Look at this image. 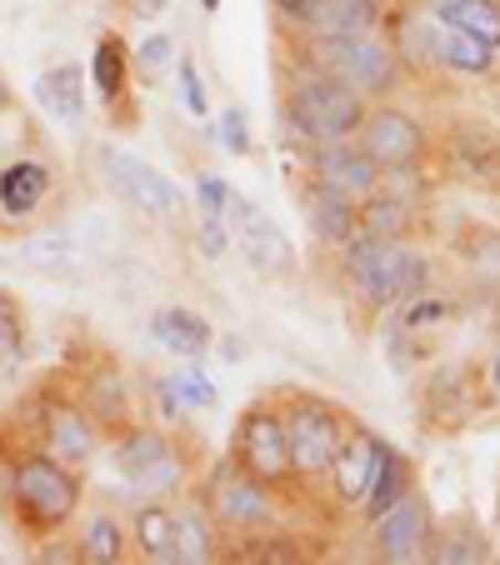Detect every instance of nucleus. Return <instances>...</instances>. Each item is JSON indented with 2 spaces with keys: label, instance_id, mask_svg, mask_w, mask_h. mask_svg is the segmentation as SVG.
Here are the masks:
<instances>
[{
  "label": "nucleus",
  "instance_id": "11",
  "mask_svg": "<svg viewBox=\"0 0 500 565\" xmlns=\"http://www.w3.org/2000/svg\"><path fill=\"white\" fill-rule=\"evenodd\" d=\"M375 551H381V561H395V565L421 561V555L430 551V505H426V495L405 491L391 511L375 515Z\"/></svg>",
  "mask_w": 500,
  "mask_h": 565
},
{
  "label": "nucleus",
  "instance_id": "41",
  "mask_svg": "<svg viewBox=\"0 0 500 565\" xmlns=\"http://www.w3.org/2000/svg\"><path fill=\"white\" fill-rule=\"evenodd\" d=\"M470 260L480 270H500V235H480V246L470 250Z\"/></svg>",
  "mask_w": 500,
  "mask_h": 565
},
{
  "label": "nucleus",
  "instance_id": "32",
  "mask_svg": "<svg viewBox=\"0 0 500 565\" xmlns=\"http://www.w3.org/2000/svg\"><path fill=\"white\" fill-rule=\"evenodd\" d=\"M175 476H181V460H175V456H160L156 466H146L136 480H130V486H136V491H146V495H166L175 486Z\"/></svg>",
  "mask_w": 500,
  "mask_h": 565
},
{
  "label": "nucleus",
  "instance_id": "12",
  "mask_svg": "<svg viewBox=\"0 0 500 565\" xmlns=\"http://www.w3.org/2000/svg\"><path fill=\"white\" fill-rule=\"evenodd\" d=\"M310 181L351 195V201H365L381 185V166L355 140H330V146H310Z\"/></svg>",
  "mask_w": 500,
  "mask_h": 565
},
{
  "label": "nucleus",
  "instance_id": "13",
  "mask_svg": "<svg viewBox=\"0 0 500 565\" xmlns=\"http://www.w3.org/2000/svg\"><path fill=\"white\" fill-rule=\"evenodd\" d=\"M375 460H381V436L371 430H345V446L330 466V491L341 505H361L365 491H371V476H375Z\"/></svg>",
  "mask_w": 500,
  "mask_h": 565
},
{
  "label": "nucleus",
  "instance_id": "38",
  "mask_svg": "<svg viewBox=\"0 0 500 565\" xmlns=\"http://www.w3.org/2000/svg\"><path fill=\"white\" fill-rule=\"evenodd\" d=\"M221 146L231 150V156H245V150H251V130H245L241 110H225L221 116Z\"/></svg>",
  "mask_w": 500,
  "mask_h": 565
},
{
  "label": "nucleus",
  "instance_id": "36",
  "mask_svg": "<svg viewBox=\"0 0 500 565\" xmlns=\"http://www.w3.org/2000/svg\"><path fill=\"white\" fill-rule=\"evenodd\" d=\"M181 100H185V110L191 116H205V90H201V71H195V61L191 55H181Z\"/></svg>",
  "mask_w": 500,
  "mask_h": 565
},
{
  "label": "nucleus",
  "instance_id": "4",
  "mask_svg": "<svg viewBox=\"0 0 500 565\" xmlns=\"http://www.w3.org/2000/svg\"><path fill=\"white\" fill-rule=\"evenodd\" d=\"M286 120L300 130L306 146H330V140H355L365 120V96H355L345 81L326 71H310L300 75L290 86V100H286Z\"/></svg>",
  "mask_w": 500,
  "mask_h": 565
},
{
  "label": "nucleus",
  "instance_id": "27",
  "mask_svg": "<svg viewBox=\"0 0 500 565\" xmlns=\"http://www.w3.org/2000/svg\"><path fill=\"white\" fill-rule=\"evenodd\" d=\"M160 456H171V440L160 436V430H150V426H136V430H126L120 436V446H116V470L126 480H136L146 466H156Z\"/></svg>",
  "mask_w": 500,
  "mask_h": 565
},
{
  "label": "nucleus",
  "instance_id": "37",
  "mask_svg": "<svg viewBox=\"0 0 500 565\" xmlns=\"http://www.w3.org/2000/svg\"><path fill=\"white\" fill-rule=\"evenodd\" d=\"M195 195H201V211H211V215H225V205H231V185L221 181V175H201L195 181Z\"/></svg>",
  "mask_w": 500,
  "mask_h": 565
},
{
  "label": "nucleus",
  "instance_id": "6",
  "mask_svg": "<svg viewBox=\"0 0 500 565\" xmlns=\"http://www.w3.org/2000/svg\"><path fill=\"white\" fill-rule=\"evenodd\" d=\"M96 175L106 181L110 195H120L126 205H136V211H146V215H175L185 201L171 175H160L156 166H146L140 156H130V150H120V146L96 150Z\"/></svg>",
  "mask_w": 500,
  "mask_h": 565
},
{
  "label": "nucleus",
  "instance_id": "20",
  "mask_svg": "<svg viewBox=\"0 0 500 565\" xmlns=\"http://www.w3.org/2000/svg\"><path fill=\"white\" fill-rule=\"evenodd\" d=\"M430 15H436V25L470 31L490 51H500V0H430Z\"/></svg>",
  "mask_w": 500,
  "mask_h": 565
},
{
  "label": "nucleus",
  "instance_id": "7",
  "mask_svg": "<svg viewBox=\"0 0 500 565\" xmlns=\"http://www.w3.org/2000/svg\"><path fill=\"white\" fill-rule=\"evenodd\" d=\"M355 146H361L381 171H415V166L426 160L430 140L415 116H405V110H395V106H375V110H365L361 130H355Z\"/></svg>",
  "mask_w": 500,
  "mask_h": 565
},
{
  "label": "nucleus",
  "instance_id": "44",
  "mask_svg": "<svg viewBox=\"0 0 500 565\" xmlns=\"http://www.w3.org/2000/svg\"><path fill=\"white\" fill-rule=\"evenodd\" d=\"M490 385H496V395H500V345H496V355H490Z\"/></svg>",
  "mask_w": 500,
  "mask_h": 565
},
{
  "label": "nucleus",
  "instance_id": "40",
  "mask_svg": "<svg viewBox=\"0 0 500 565\" xmlns=\"http://www.w3.org/2000/svg\"><path fill=\"white\" fill-rule=\"evenodd\" d=\"M166 61H171V35H150V41L140 45V65L156 71V65H166Z\"/></svg>",
  "mask_w": 500,
  "mask_h": 565
},
{
  "label": "nucleus",
  "instance_id": "14",
  "mask_svg": "<svg viewBox=\"0 0 500 565\" xmlns=\"http://www.w3.org/2000/svg\"><path fill=\"white\" fill-rule=\"evenodd\" d=\"M45 450L61 456L65 466H86V460L96 456V426L75 406L51 401V406H45Z\"/></svg>",
  "mask_w": 500,
  "mask_h": 565
},
{
  "label": "nucleus",
  "instance_id": "2",
  "mask_svg": "<svg viewBox=\"0 0 500 565\" xmlns=\"http://www.w3.org/2000/svg\"><path fill=\"white\" fill-rule=\"evenodd\" d=\"M6 501H11L15 525H21L25 535H35V541H45V535L65 531L71 515L81 511V476H75V466H65L61 456L35 450V456L15 460Z\"/></svg>",
  "mask_w": 500,
  "mask_h": 565
},
{
  "label": "nucleus",
  "instance_id": "9",
  "mask_svg": "<svg viewBox=\"0 0 500 565\" xmlns=\"http://www.w3.org/2000/svg\"><path fill=\"white\" fill-rule=\"evenodd\" d=\"M235 466H241L245 476L266 480V486H280V480H290L286 420H280L276 411H266V406L245 411L241 430H235Z\"/></svg>",
  "mask_w": 500,
  "mask_h": 565
},
{
  "label": "nucleus",
  "instance_id": "23",
  "mask_svg": "<svg viewBox=\"0 0 500 565\" xmlns=\"http://www.w3.org/2000/svg\"><path fill=\"white\" fill-rule=\"evenodd\" d=\"M411 221H415V211L405 205V195H391V191H381V185H375L365 201H355V225H361L365 235H395V241H401V235L411 231Z\"/></svg>",
  "mask_w": 500,
  "mask_h": 565
},
{
  "label": "nucleus",
  "instance_id": "29",
  "mask_svg": "<svg viewBox=\"0 0 500 565\" xmlns=\"http://www.w3.org/2000/svg\"><path fill=\"white\" fill-rule=\"evenodd\" d=\"M81 561L91 565H116L120 555H126V535H120V525L110 521V515H91L86 521V535H81Z\"/></svg>",
  "mask_w": 500,
  "mask_h": 565
},
{
  "label": "nucleus",
  "instance_id": "45",
  "mask_svg": "<svg viewBox=\"0 0 500 565\" xmlns=\"http://www.w3.org/2000/svg\"><path fill=\"white\" fill-rule=\"evenodd\" d=\"M201 11H221V0H201Z\"/></svg>",
  "mask_w": 500,
  "mask_h": 565
},
{
  "label": "nucleus",
  "instance_id": "34",
  "mask_svg": "<svg viewBox=\"0 0 500 565\" xmlns=\"http://www.w3.org/2000/svg\"><path fill=\"white\" fill-rule=\"evenodd\" d=\"M426 555H430V561H440V565H456V561H486V545L456 531V535H446L440 545H430Z\"/></svg>",
  "mask_w": 500,
  "mask_h": 565
},
{
  "label": "nucleus",
  "instance_id": "17",
  "mask_svg": "<svg viewBox=\"0 0 500 565\" xmlns=\"http://www.w3.org/2000/svg\"><path fill=\"white\" fill-rule=\"evenodd\" d=\"M306 211H310V231L326 241V246H345L361 225H355V201L341 191H330V185L310 181L306 191Z\"/></svg>",
  "mask_w": 500,
  "mask_h": 565
},
{
  "label": "nucleus",
  "instance_id": "26",
  "mask_svg": "<svg viewBox=\"0 0 500 565\" xmlns=\"http://www.w3.org/2000/svg\"><path fill=\"white\" fill-rule=\"evenodd\" d=\"M126 81H130V71H126V45H120L116 35H100L96 55H91V86L100 90V100H110V106H116V100L126 96Z\"/></svg>",
  "mask_w": 500,
  "mask_h": 565
},
{
  "label": "nucleus",
  "instance_id": "10",
  "mask_svg": "<svg viewBox=\"0 0 500 565\" xmlns=\"http://www.w3.org/2000/svg\"><path fill=\"white\" fill-rule=\"evenodd\" d=\"M225 215H231L235 246L245 250V260H251L260 276H286V270L296 266V250H290L286 231H280V225L270 221L260 205H251V201H241V195H231Z\"/></svg>",
  "mask_w": 500,
  "mask_h": 565
},
{
  "label": "nucleus",
  "instance_id": "30",
  "mask_svg": "<svg viewBox=\"0 0 500 565\" xmlns=\"http://www.w3.org/2000/svg\"><path fill=\"white\" fill-rule=\"evenodd\" d=\"M25 355V316L11 290H0V365Z\"/></svg>",
  "mask_w": 500,
  "mask_h": 565
},
{
  "label": "nucleus",
  "instance_id": "21",
  "mask_svg": "<svg viewBox=\"0 0 500 565\" xmlns=\"http://www.w3.org/2000/svg\"><path fill=\"white\" fill-rule=\"evenodd\" d=\"M436 65L450 75H486L496 65V51L486 41H476L470 31L456 25H436Z\"/></svg>",
  "mask_w": 500,
  "mask_h": 565
},
{
  "label": "nucleus",
  "instance_id": "19",
  "mask_svg": "<svg viewBox=\"0 0 500 565\" xmlns=\"http://www.w3.org/2000/svg\"><path fill=\"white\" fill-rule=\"evenodd\" d=\"M35 96H41V106L51 110L61 126H81L86 120V81H81V65H55V71H45L41 81H35Z\"/></svg>",
  "mask_w": 500,
  "mask_h": 565
},
{
  "label": "nucleus",
  "instance_id": "33",
  "mask_svg": "<svg viewBox=\"0 0 500 565\" xmlns=\"http://www.w3.org/2000/svg\"><path fill=\"white\" fill-rule=\"evenodd\" d=\"M195 246H201V256H211V260L231 250V225H225V215L201 211V231H195Z\"/></svg>",
  "mask_w": 500,
  "mask_h": 565
},
{
  "label": "nucleus",
  "instance_id": "1",
  "mask_svg": "<svg viewBox=\"0 0 500 565\" xmlns=\"http://www.w3.org/2000/svg\"><path fill=\"white\" fill-rule=\"evenodd\" d=\"M341 266L351 276V286L361 290V300L371 310L405 306L411 296H421L430 280V256L405 246L395 235H365L355 231L341 246Z\"/></svg>",
  "mask_w": 500,
  "mask_h": 565
},
{
  "label": "nucleus",
  "instance_id": "31",
  "mask_svg": "<svg viewBox=\"0 0 500 565\" xmlns=\"http://www.w3.org/2000/svg\"><path fill=\"white\" fill-rule=\"evenodd\" d=\"M450 316V306L446 300H436V296H426V290H421V296H411L405 300V316H401V326L405 331H426V326H440V320Z\"/></svg>",
  "mask_w": 500,
  "mask_h": 565
},
{
  "label": "nucleus",
  "instance_id": "35",
  "mask_svg": "<svg viewBox=\"0 0 500 565\" xmlns=\"http://www.w3.org/2000/svg\"><path fill=\"white\" fill-rule=\"evenodd\" d=\"M171 381H175V395H181L185 411H201V406H211L215 401V385L205 381L201 371H181V375H171Z\"/></svg>",
  "mask_w": 500,
  "mask_h": 565
},
{
  "label": "nucleus",
  "instance_id": "22",
  "mask_svg": "<svg viewBox=\"0 0 500 565\" xmlns=\"http://www.w3.org/2000/svg\"><path fill=\"white\" fill-rule=\"evenodd\" d=\"M411 491V466H405V456L395 446H385L381 440V460H375V476H371V491H365V521H375V515H385L401 495Z\"/></svg>",
  "mask_w": 500,
  "mask_h": 565
},
{
  "label": "nucleus",
  "instance_id": "28",
  "mask_svg": "<svg viewBox=\"0 0 500 565\" xmlns=\"http://www.w3.org/2000/svg\"><path fill=\"white\" fill-rule=\"evenodd\" d=\"M401 35H391V51L401 71H430L436 65V25L430 21H401Z\"/></svg>",
  "mask_w": 500,
  "mask_h": 565
},
{
  "label": "nucleus",
  "instance_id": "24",
  "mask_svg": "<svg viewBox=\"0 0 500 565\" xmlns=\"http://www.w3.org/2000/svg\"><path fill=\"white\" fill-rule=\"evenodd\" d=\"M175 555L191 565L215 561V521L205 505H181L175 511Z\"/></svg>",
  "mask_w": 500,
  "mask_h": 565
},
{
  "label": "nucleus",
  "instance_id": "25",
  "mask_svg": "<svg viewBox=\"0 0 500 565\" xmlns=\"http://www.w3.org/2000/svg\"><path fill=\"white\" fill-rule=\"evenodd\" d=\"M136 541H140V555L150 561H181L175 555V511L160 501H146L136 511Z\"/></svg>",
  "mask_w": 500,
  "mask_h": 565
},
{
  "label": "nucleus",
  "instance_id": "43",
  "mask_svg": "<svg viewBox=\"0 0 500 565\" xmlns=\"http://www.w3.org/2000/svg\"><path fill=\"white\" fill-rule=\"evenodd\" d=\"M11 106H15V90H11V81L0 75V116H11Z\"/></svg>",
  "mask_w": 500,
  "mask_h": 565
},
{
  "label": "nucleus",
  "instance_id": "16",
  "mask_svg": "<svg viewBox=\"0 0 500 565\" xmlns=\"http://www.w3.org/2000/svg\"><path fill=\"white\" fill-rule=\"evenodd\" d=\"M150 335L166 355H181V361H201L211 351V326L195 310H156L150 316Z\"/></svg>",
  "mask_w": 500,
  "mask_h": 565
},
{
  "label": "nucleus",
  "instance_id": "3",
  "mask_svg": "<svg viewBox=\"0 0 500 565\" xmlns=\"http://www.w3.org/2000/svg\"><path fill=\"white\" fill-rule=\"evenodd\" d=\"M306 65L326 71L365 100H385L401 90V61H395L391 41L375 31L365 35H306Z\"/></svg>",
  "mask_w": 500,
  "mask_h": 565
},
{
  "label": "nucleus",
  "instance_id": "18",
  "mask_svg": "<svg viewBox=\"0 0 500 565\" xmlns=\"http://www.w3.org/2000/svg\"><path fill=\"white\" fill-rule=\"evenodd\" d=\"M381 31V0H316L306 35H365Z\"/></svg>",
  "mask_w": 500,
  "mask_h": 565
},
{
  "label": "nucleus",
  "instance_id": "15",
  "mask_svg": "<svg viewBox=\"0 0 500 565\" xmlns=\"http://www.w3.org/2000/svg\"><path fill=\"white\" fill-rule=\"evenodd\" d=\"M45 195H51V171H45L41 160H11L0 171V211L11 215V221H31L45 205Z\"/></svg>",
  "mask_w": 500,
  "mask_h": 565
},
{
  "label": "nucleus",
  "instance_id": "5",
  "mask_svg": "<svg viewBox=\"0 0 500 565\" xmlns=\"http://www.w3.org/2000/svg\"><path fill=\"white\" fill-rule=\"evenodd\" d=\"M286 450H290V476L300 480H326L336 456L345 446V416L320 395H296L286 406Z\"/></svg>",
  "mask_w": 500,
  "mask_h": 565
},
{
  "label": "nucleus",
  "instance_id": "39",
  "mask_svg": "<svg viewBox=\"0 0 500 565\" xmlns=\"http://www.w3.org/2000/svg\"><path fill=\"white\" fill-rule=\"evenodd\" d=\"M270 6H276V15L286 25H296V31H306L310 11H316V0H270Z\"/></svg>",
  "mask_w": 500,
  "mask_h": 565
},
{
  "label": "nucleus",
  "instance_id": "8",
  "mask_svg": "<svg viewBox=\"0 0 500 565\" xmlns=\"http://www.w3.org/2000/svg\"><path fill=\"white\" fill-rule=\"evenodd\" d=\"M205 511L215 525L225 531H266L276 521V501H270V486L256 476H245L241 466H221L205 491Z\"/></svg>",
  "mask_w": 500,
  "mask_h": 565
},
{
  "label": "nucleus",
  "instance_id": "42",
  "mask_svg": "<svg viewBox=\"0 0 500 565\" xmlns=\"http://www.w3.org/2000/svg\"><path fill=\"white\" fill-rule=\"evenodd\" d=\"M166 6H171V0H126V11L136 15V21H156Z\"/></svg>",
  "mask_w": 500,
  "mask_h": 565
}]
</instances>
